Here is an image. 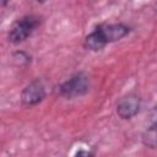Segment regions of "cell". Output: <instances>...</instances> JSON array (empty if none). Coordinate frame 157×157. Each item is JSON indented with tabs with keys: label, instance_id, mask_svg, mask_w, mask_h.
<instances>
[{
	"label": "cell",
	"instance_id": "cell-2",
	"mask_svg": "<svg viewBox=\"0 0 157 157\" xmlns=\"http://www.w3.org/2000/svg\"><path fill=\"white\" fill-rule=\"evenodd\" d=\"M88 90H90V78L87 75H85L82 72L74 75L71 78L65 81L59 87L60 94L64 97H67V98L82 96V94L87 93Z\"/></svg>",
	"mask_w": 157,
	"mask_h": 157
},
{
	"label": "cell",
	"instance_id": "cell-4",
	"mask_svg": "<svg viewBox=\"0 0 157 157\" xmlns=\"http://www.w3.org/2000/svg\"><path fill=\"white\" fill-rule=\"evenodd\" d=\"M141 107V98L135 93H130L120 99L117 105V113L121 119H130L135 117Z\"/></svg>",
	"mask_w": 157,
	"mask_h": 157
},
{
	"label": "cell",
	"instance_id": "cell-6",
	"mask_svg": "<svg viewBox=\"0 0 157 157\" xmlns=\"http://www.w3.org/2000/svg\"><path fill=\"white\" fill-rule=\"evenodd\" d=\"M142 144L148 148L157 147V121L152 123L142 134Z\"/></svg>",
	"mask_w": 157,
	"mask_h": 157
},
{
	"label": "cell",
	"instance_id": "cell-5",
	"mask_svg": "<svg viewBox=\"0 0 157 157\" xmlns=\"http://www.w3.org/2000/svg\"><path fill=\"white\" fill-rule=\"evenodd\" d=\"M96 31L101 36L102 40L105 44H108V43L117 42L121 38H124L129 33V27L123 23H112V25L101 26Z\"/></svg>",
	"mask_w": 157,
	"mask_h": 157
},
{
	"label": "cell",
	"instance_id": "cell-3",
	"mask_svg": "<svg viewBox=\"0 0 157 157\" xmlns=\"http://www.w3.org/2000/svg\"><path fill=\"white\" fill-rule=\"evenodd\" d=\"M45 97V87L40 80H33L29 82L21 93V101L25 105L31 107L42 102Z\"/></svg>",
	"mask_w": 157,
	"mask_h": 157
},
{
	"label": "cell",
	"instance_id": "cell-9",
	"mask_svg": "<svg viewBox=\"0 0 157 157\" xmlns=\"http://www.w3.org/2000/svg\"><path fill=\"white\" fill-rule=\"evenodd\" d=\"M156 112H157V107H156Z\"/></svg>",
	"mask_w": 157,
	"mask_h": 157
},
{
	"label": "cell",
	"instance_id": "cell-7",
	"mask_svg": "<svg viewBox=\"0 0 157 157\" xmlns=\"http://www.w3.org/2000/svg\"><path fill=\"white\" fill-rule=\"evenodd\" d=\"M13 58L20 63V64H27V63H29V60H31V58L26 54V53H23V52H17V53H15V55H13Z\"/></svg>",
	"mask_w": 157,
	"mask_h": 157
},
{
	"label": "cell",
	"instance_id": "cell-1",
	"mask_svg": "<svg viewBox=\"0 0 157 157\" xmlns=\"http://www.w3.org/2000/svg\"><path fill=\"white\" fill-rule=\"evenodd\" d=\"M38 25H39V18L33 15L22 17L11 28V31L9 33V40L13 44L23 42L32 34V32L37 28Z\"/></svg>",
	"mask_w": 157,
	"mask_h": 157
},
{
	"label": "cell",
	"instance_id": "cell-8",
	"mask_svg": "<svg viewBox=\"0 0 157 157\" xmlns=\"http://www.w3.org/2000/svg\"><path fill=\"white\" fill-rule=\"evenodd\" d=\"M74 157H93V153L91 152V151H88V150H78L76 153H75V156Z\"/></svg>",
	"mask_w": 157,
	"mask_h": 157
}]
</instances>
